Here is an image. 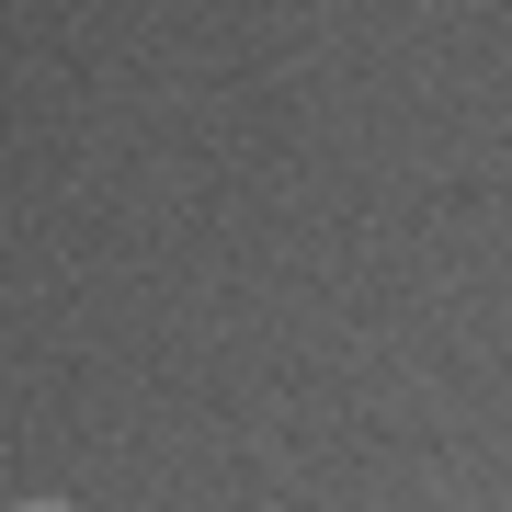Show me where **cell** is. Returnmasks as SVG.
Returning <instances> with one entry per match:
<instances>
[{
  "mask_svg": "<svg viewBox=\"0 0 512 512\" xmlns=\"http://www.w3.org/2000/svg\"><path fill=\"white\" fill-rule=\"evenodd\" d=\"M12 512H69V501H12Z\"/></svg>",
  "mask_w": 512,
  "mask_h": 512,
  "instance_id": "cell-1",
  "label": "cell"
}]
</instances>
